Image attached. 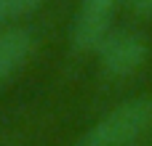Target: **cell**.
<instances>
[{
	"label": "cell",
	"instance_id": "cell-2",
	"mask_svg": "<svg viewBox=\"0 0 152 146\" xmlns=\"http://www.w3.org/2000/svg\"><path fill=\"white\" fill-rule=\"evenodd\" d=\"M96 56H99V66H102L104 74L128 77V74H134L144 66V61L150 56V48H147V40L139 32L115 29L96 48Z\"/></svg>",
	"mask_w": 152,
	"mask_h": 146
},
{
	"label": "cell",
	"instance_id": "cell-1",
	"mask_svg": "<svg viewBox=\"0 0 152 146\" xmlns=\"http://www.w3.org/2000/svg\"><path fill=\"white\" fill-rule=\"evenodd\" d=\"M152 128V96H136L110 109L86 136L83 146H131Z\"/></svg>",
	"mask_w": 152,
	"mask_h": 146
},
{
	"label": "cell",
	"instance_id": "cell-3",
	"mask_svg": "<svg viewBox=\"0 0 152 146\" xmlns=\"http://www.w3.org/2000/svg\"><path fill=\"white\" fill-rule=\"evenodd\" d=\"M115 5L118 0H80L72 24V45L77 51H96L104 43L112 32Z\"/></svg>",
	"mask_w": 152,
	"mask_h": 146
},
{
	"label": "cell",
	"instance_id": "cell-5",
	"mask_svg": "<svg viewBox=\"0 0 152 146\" xmlns=\"http://www.w3.org/2000/svg\"><path fill=\"white\" fill-rule=\"evenodd\" d=\"M45 0H0V24H8L13 19H21L40 8Z\"/></svg>",
	"mask_w": 152,
	"mask_h": 146
},
{
	"label": "cell",
	"instance_id": "cell-6",
	"mask_svg": "<svg viewBox=\"0 0 152 146\" xmlns=\"http://www.w3.org/2000/svg\"><path fill=\"white\" fill-rule=\"evenodd\" d=\"M126 5L136 16H152V0H126Z\"/></svg>",
	"mask_w": 152,
	"mask_h": 146
},
{
	"label": "cell",
	"instance_id": "cell-4",
	"mask_svg": "<svg viewBox=\"0 0 152 146\" xmlns=\"http://www.w3.org/2000/svg\"><path fill=\"white\" fill-rule=\"evenodd\" d=\"M35 40L27 29H0V82L11 80L32 56Z\"/></svg>",
	"mask_w": 152,
	"mask_h": 146
}]
</instances>
